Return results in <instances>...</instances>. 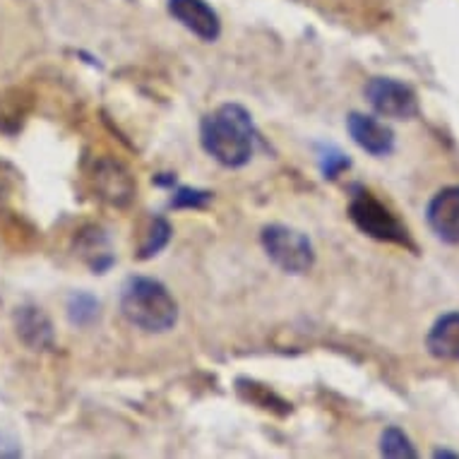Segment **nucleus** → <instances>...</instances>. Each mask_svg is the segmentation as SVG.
<instances>
[{"label":"nucleus","mask_w":459,"mask_h":459,"mask_svg":"<svg viewBox=\"0 0 459 459\" xmlns=\"http://www.w3.org/2000/svg\"><path fill=\"white\" fill-rule=\"evenodd\" d=\"M433 457L436 459H459V452H452V450H436L433 452Z\"/></svg>","instance_id":"6ab92c4d"},{"label":"nucleus","mask_w":459,"mask_h":459,"mask_svg":"<svg viewBox=\"0 0 459 459\" xmlns=\"http://www.w3.org/2000/svg\"><path fill=\"white\" fill-rule=\"evenodd\" d=\"M13 323H15L17 339L22 342L24 347L31 349V351H48L56 344V332H53L51 317L46 316L44 310L34 306V303L17 306Z\"/></svg>","instance_id":"1a4fd4ad"},{"label":"nucleus","mask_w":459,"mask_h":459,"mask_svg":"<svg viewBox=\"0 0 459 459\" xmlns=\"http://www.w3.org/2000/svg\"><path fill=\"white\" fill-rule=\"evenodd\" d=\"M264 253L286 274H308L316 264V248L306 234L291 226L270 224L260 234Z\"/></svg>","instance_id":"20e7f679"},{"label":"nucleus","mask_w":459,"mask_h":459,"mask_svg":"<svg viewBox=\"0 0 459 459\" xmlns=\"http://www.w3.org/2000/svg\"><path fill=\"white\" fill-rule=\"evenodd\" d=\"M203 150L226 169H241L253 159L257 130L241 104H221L200 126Z\"/></svg>","instance_id":"f257e3e1"},{"label":"nucleus","mask_w":459,"mask_h":459,"mask_svg":"<svg viewBox=\"0 0 459 459\" xmlns=\"http://www.w3.org/2000/svg\"><path fill=\"white\" fill-rule=\"evenodd\" d=\"M169 13L203 41H217L221 34V20L207 0H169Z\"/></svg>","instance_id":"6e6552de"},{"label":"nucleus","mask_w":459,"mask_h":459,"mask_svg":"<svg viewBox=\"0 0 459 459\" xmlns=\"http://www.w3.org/2000/svg\"><path fill=\"white\" fill-rule=\"evenodd\" d=\"M65 313H68L70 325L75 327H91L99 320L101 306H99L97 296H91L90 291H73L65 303Z\"/></svg>","instance_id":"ddd939ff"},{"label":"nucleus","mask_w":459,"mask_h":459,"mask_svg":"<svg viewBox=\"0 0 459 459\" xmlns=\"http://www.w3.org/2000/svg\"><path fill=\"white\" fill-rule=\"evenodd\" d=\"M94 183H97L99 197L116 207H126L135 197V181L128 174V169L118 161H101L97 166Z\"/></svg>","instance_id":"9d476101"},{"label":"nucleus","mask_w":459,"mask_h":459,"mask_svg":"<svg viewBox=\"0 0 459 459\" xmlns=\"http://www.w3.org/2000/svg\"><path fill=\"white\" fill-rule=\"evenodd\" d=\"M0 457H22L20 443L5 430H0Z\"/></svg>","instance_id":"a211bd4d"},{"label":"nucleus","mask_w":459,"mask_h":459,"mask_svg":"<svg viewBox=\"0 0 459 459\" xmlns=\"http://www.w3.org/2000/svg\"><path fill=\"white\" fill-rule=\"evenodd\" d=\"M349 166H351V159L344 154V152L334 147V144H327L320 150V171H323L325 178L334 181L339 174H344Z\"/></svg>","instance_id":"dca6fc26"},{"label":"nucleus","mask_w":459,"mask_h":459,"mask_svg":"<svg viewBox=\"0 0 459 459\" xmlns=\"http://www.w3.org/2000/svg\"><path fill=\"white\" fill-rule=\"evenodd\" d=\"M75 250L80 260L90 267L94 274H104L106 270H111L116 257L108 246V236L99 229V226H87L77 234Z\"/></svg>","instance_id":"f8f14e48"},{"label":"nucleus","mask_w":459,"mask_h":459,"mask_svg":"<svg viewBox=\"0 0 459 459\" xmlns=\"http://www.w3.org/2000/svg\"><path fill=\"white\" fill-rule=\"evenodd\" d=\"M171 234H174V229H171V224L166 221L164 217H154L152 219L150 229H147V234H144V241L143 246H140V260H150V257H154L157 253H161V250L169 246V241H171Z\"/></svg>","instance_id":"2eb2a0df"},{"label":"nucleus","mask_w":459,"mask_h":459,"mask_svg":"<svg viewBox=\"0 0 459 459\" xmlns=\"http://www.w3.org/2000/svg\"><path fill=\"white\" fill-rule=\"evenodd\" d=\"M380 455L387 459H416V452L411 437L399 429V426H387L380 436Z\"/></svg>","instance_id":"4468645a"},{"label":"nucleus","mask_w":459,"mask_h":459,"mask_svg":"<svg viewBox=\"0 0 459 459\" xmlns=\"http://www.w3.org/2000/svg\"><path fill=\"white\" fill-rule=\"evenodd\" d=\"M426 221L437 241L459 246V186H445L430 197Z\"/></svg>","instance_id":"0eeeda50"},{"label":"nucleus","mask_w":459,"mask_h":459,"mask_svg":"<svg viewBox=\"0 0 459 459\" xmlns=\"http://www.w3.org/2000/svg\"><path fill=\"white\" fill-rule=\"evenodd\" d=\"M426 349L437 361H459V310H450L430 325Z\"/></svg>","instance_id":"9b49d317"},{"label":"nucleus","mask_w":459,"mask_h":459,"mask_svg":"<svg viewBox=\"0 0 459 459\" xmlns=\"http://www.w3.org/2000/svg\"><path fill=\"white\" fill-rule=\"evenodd\" d=\"M347 130L349 135H351V140H354L366 154H370V157L376 159L390 157L392 152H394V144H397L394 130H392L390 126H385L383 121H377L376 116H368V113H349Z\"/></svg>","instance_id":"423d86ee"},{"label":"nucleus","mask_w":459,"mask_h":459,"mask_svg":"<svg viewBox=\"0 0 459 459\" xmlns=\"http://www.w3.org/2000/svg\"><path fill=\"white\" fill-rule=\"evenodd\" d=\"M121 313L137 330L164 334L174 330L178 303L159 279L130 277L121 289Z\"/></svg>","instance_id":"f03ea898"},{"label":"nucleus","mask_w":459,"mask_h":459,"mask_svg":"<svg viewBox=\"0 0 459 459\" xmlns=\"http://www.w3.org/2000/svg\"><path fill=\"white\" fill-rule=\"evenodd\" d=\"M212 203V193L210 190L203 188H188V186H183L174 193L171 197V203L169 207L171 210H203L207 204Z\"/></svg>","instance_id":"f3484780"},{"label":"nucleus","mask_w":459,"mask_h":459,"mask_svg":"<svg viewBox=\"0 0 459 459\" xmlns=\"http://www.w3.org/2000/svg\"><path fill=\"white\" fill-rule=\"evenodd\" d=\"M349 217L356 224L359 231H363L370 238L383 243H394L402 248H409L416 253V243L409 234V229L397 219V214L377 200L370 190L363 186L351 188V200H349Z\"/></svg>","instance_id":"7ed1b4c3"},{"label":"nucleus","mask_w":459,"mask_h":459,"mask_svg":"<svg viewBox=\"0 0 459 459\" xmlns=\"http://www.w3.org/2000/svg\"><path fill=\"white\" fill-rule=\"evenodd\" d=\"M363 94H366L370 108L383 118L411 121L421 113L414 87H409L407 82H399L394 77H373L366 84Z\"/></svg>","instance_id":"39448f33"}]
</instances>
